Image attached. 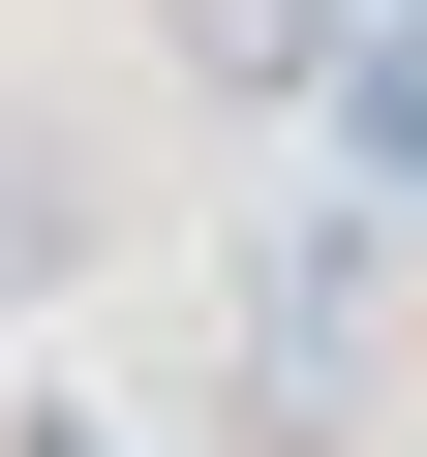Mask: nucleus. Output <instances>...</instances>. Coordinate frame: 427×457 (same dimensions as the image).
<instances>
[{
	"label": "nucleus",
	"mask_w": 427,
	"mask_h": 457,
	"mask_svg": "<svg viewBox=\"0 0 427 457\" xmlns=\"http://www.w3.org/2000/svg\"><path fill=\"white\" fill-rule=\"evenodd\" d=\"M306 31H336V0H183V62H214V92H275Z\"/></svg>",
	"instance_id": "obj_1"
},
{
	"label": "nucleus",
	"mask_w": 427,
	"mask_h": 457,
	"mask_svg": "<svg viewBox=\"0 0 427 457\" xmlns=\"http://www.w3.org/2000/svg\"><path fill=\"white\" fill-rule=\"evenodd\" d=\"M0 275H62V183H31V122H0Z\"/></svg>",
	"instance_id": "obj_2"
}]
</instances>
